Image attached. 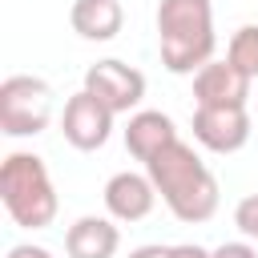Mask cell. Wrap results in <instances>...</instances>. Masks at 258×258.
I'll list each match as a JSON object with an SVG mask.
<instances>
[{
    "mask_svg": "<svg viewBox=\"0 0 258 258\" xmlns=\"http://www.w3.org/2000/svg\"><path fill=\"white\" fill-rule=\"evenodd\" d=\"M161 64L177 77H194L214 60V4L210 0H161L157 4Z\"/></svg>",
    "mask_w": 258,
    "mask_h": 258,
    "instance_id": "2",
    "label": "cell"
},
{
    "mask_svg": "<svg viewBox=\"0 0 258 258\" xmlns=\"http://www.w3.org/2000/svg\"><path fill=\"white\" fill-rule=\"evenodd\" d=\"M113 109L109 105H101L93 93H73L69 101H64V113H60V133H64V141L73 145V149H81V153H93V149H101L109 137H113Z\"/></svg>",
    "mask_w": 258,
    "mask_h": 258,
    "instance_id": "6",
    "label": "cell"
},
{
    "mask_svg": "<svg viewBox=\"0 0 258 258\" xmlns=\"http://www.w3.org/2000/svg\"><path fill=\"white\" fill-rule=\"evenodd\" d=\"M254 93V81L230 64V60H210L206 69L194 73V101L198 105H210V109H230V105H242L250 101Z\"/></svg>",
    "mask_w": 258,
    "mask_h": 258,
    "instance_id": "8",
    "label": "cell"
},
{
    "mask_svg": "<svg viewBox=\"0 0 258 258\" xmlns=\"http://www.w3.org/2000/svg\"><path fill=\"white\" fill-rule=\"evenodd\" d=\"M169 258H210V250L198 242H181V246H169Z\"/></svg>",
    "mask_w": 258,
    "mask_h": 258,
    "instance_id": "17",
    "label": "cell"
},
{
    "mask_svg": "<svg viewBox=\"0 0 258 258\" xmlns=\"http://www.w3.org/2000/svg\"><path fill=\"white\" fill-rule=\"evenodd\" d=\"M177 141V125H173V117L169 113H161V109H137V113H129V125H125V149L145 165V161H153L165 145H173Z\"/></svg>",
    "mask_w": 258,
    "mask_h": 258,
    "instance_id": "10",
    "label": "cell"
},
{
    "mask_svg": "<svg viewBox=\"0 0 258 258\" xmlns=\"http://www.w3.org/2000/svg\"><path fill=\"white\" fill-rule=\"evenodd\" d=\"M85 93H93L101 105H109L113 113H137L141 97H145V73L125 64V60H97L85 69Z\"/></svg>",
    "mask_w": 258,
    "mask_h": 258,
    "instance_id": "5",
    "label": "cell"
},
{
    "mask_svg": "<svg viewBox=\"0 0 258 258\" xmlns=\"http://www.w3.org/2000/svg\"><path fill=\"white\" fill-rule=\"evenodd\" d=\"M105 210L113 222H141L149 218L153 202H157V189L149 181V173H137V169H121L105 181Z\"/></svg>",
    "mask_w": 258,
    "mask_h": 258,
    "instance_id": "9",
    "label": "cell"
},
{
    "mask_svg": "<svg viewBox=\"0 0 258 258\" xmlns=\"http://www.w3.org/2000/svg\"><path fill=\"white\" fill-rule=\"evenodd\" d=\"M145 173H149L153 189L161 194V202L169 206V214L177 222L198 226V222L214 218V210H218V177L198 157V149L185 145L181 137L173 145H165L153 161H145Z\"/></svg>",
    "mask_w": 258,
    "mask_h": 258,
    "instance_id": "1",
    "label": "cell"
},
{
    "mask_svg": "<svg viewBox=\"0 0 258 258\" xmlns=\"http://www.w3.org/2000/svg\"><path fill=\"white\" fill-rule=\"evenodd\" d=\"M4 258H56L52 250H44V246H32V242H20V246H12Z\"/></svg>",
    "mask_w": 258,
    "mask_h": 258,
    "instance_id": "16",
    "label": "cell"
},
{
    "mask_svg": "<svg viewBox=\"0 0 258 258\" xmlns=\"http://www.w3.org/2000/svg\"><path fill=\"white\" fill-rule=\"evenodd\" d=\"M121 250V230L113 218L85 214L64 230V254L69 258H113Z\"/></svg>",
    "mask_w": 258,
    "mask_h": 258,
    "instance_id": "11",
    "label": "cell"
},
{
    "mask_svg": "<svg viewBox=\"0 0 258 258\" xmlns=\"http://www.w3.org/2000/svg\"><path fill=\"white\" fill-rule=\"evenodd\" d=\"M234 226L242 230L246 242H258V194H246L234 206Z\"/></svg>",
    "mask_w": 258,
    "mask_h": 258,
    "instance_id": "14",
    "label": "cell"
},
{
    "mask_svg": "<svg viewBox=\"0 0 258 258\" xmlns=\"http://www.w3.org/2000/svg\"><path fill=\"white\" fill-rule=\"evenodd\" d=\"M0 202L20 230H44V226H52V218L60 210L48 165L24 149L8 153L0 165Z\"/></svg>",
    "mask_w": 258,
    "mask_h": 258,
    "instance_id": "3",
    "label": "cell"
},
{
    "mask_svg": "<svg viewBox=\"0 0 258 258\" xmlns=\"http://www.w3.org/2000/svg\"><path fill=\"white\" fill-rule=\"evenodd\" d=\"M69 24H73L77 36L101 44V40H113V36L121 32V24H125V8H121V0H73V8H69Z\"/></svg>",
    "mask_w": 258,
    "mask_h": 258,
    "instance_id": "12",
    "label": "cell"
},
{
    "mask_svg": "<svg viewBox=\"0 0 258 258\" xmlns=\"http://www.w3.org/2000/svg\"><path fill=\"white\" fill-rule=\"evenodd\" d=\"M210 258H258V250L250 242H222L218 250H210Z\"/></svg>",
    "mask_w": 258,
    "mask_h": 258,
    "instance_id": "15",
    "label": "cell"
},
{
    "mask_svg": "<svg viewBox=\"0 0 258 258\" xmlns=\"http://www.w3.org/2000/svg\"><path fill=\"white\" fill-rule=\"evenodd\" d=\"M129 258H169V246H157V242H149V246H137V250H129Z\"/></svg>",
    "mask_w": 258,
    "mask_h": 258,
    "instance_id": "18",
    "label": "cell"
},
{
    "mask_svg": "<svg viewBox=\"0 0 258 258\" xmlns=\"http://www.w3.org/2000/svg\"><path fill=\"white\" fill-rule=\"evenodd\" d=\"M52 121V85L28 73H12L0 85V129L8 137H36Z\"/></svg>",
    "mask_w": 258,
    "mask_h": 258,
    "instance_id": "4",
    "label": "cell"
},
{
    "mask_svg": "<svg viewBox=\"0 0 258 258\" xmlns=\"http://www.w3.org/2000/svg\"><path fill=\"white\" fill-rule=\"evenodd\" d=\"M226 60H230V64H238L250 81H258V24H242V28L230 36Z\"/></svg>",
    "mask_w": 258,
    "mask_h": 258,
    "instance_id": "13",
    "label": "cell"
},
{
    "mask_svg": "<svg viewBox=\"0 0 258 258\" xmlns=\"http://www.w3.org/2000/svg\"><path fill=\"white\" fill-rule=\"evenodd\" d=\"M250 113L242 105H230V109H210V105H198L194 109V141L210 153H238L246 141H250Z\"/></svg>",
    "mask_w": 258,
    "mask_h": 258,
    "instance_id": "7",
    "label": "cell"
}]
</instances>
